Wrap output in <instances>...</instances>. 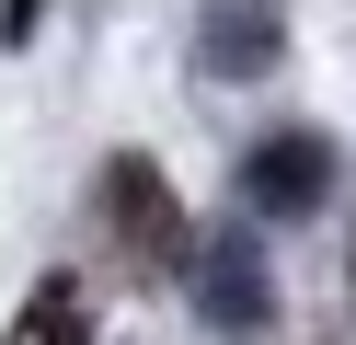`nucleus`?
Returning <instances> with one entry per match:
<instances>
[{
	"mask_svg": "<svg viewBox=\"0 0 356 345\" xmlns=\"http://www.w3.org/2000/svg\"><path fill=\"white\" fill-rule=\"evenodd\" d=\"M276 12H264V0H218L207 12V69L218 81H264V69H276Z\"/></svg>",
	"mask_w": 356,
	"mask_h": 345,
	"instance_id": "obj_4",
	"label": "nucleus"
},
{
	"mask_svg": "<svg viewBox=\"0 0 356 345\" xmlns=\"http://www.w3.org/2000/svg\"><path fill=\"white\" fill-rule=\"evenodd\" d=\"M345 276H356V242H345Z\"/></svg>",
	"mask_w": 356,
	"mask_h": 345,
	"instance_id": "obj_7",
	"label": "nucleus"
},
{
	"mask_svg": "<svg viewBox=\"0 0 356 345\" xmlns=\"http://www.w3.org/2000/svg\"><path fill=\"white\" fill-rule=\"evenodd\" d=\"M35 23H47V0H0V46H24Z\"/></svg>",
	"mask_w": 356,
	"mask_h": 345,
	"instance_id": "obj_6",
	"label": "nucleus"
},
{
	"mask_svg": "<svg viewBox=\"0 0 356 345\" xmlns=\"http://www.w3.org/2000/svg\"><path fill=\"white\" fill-rule=\"evenodd\" d=\"M0 345H92V311H81V288H70V276H47V288L12 311V334H0Z\"/></svg>",
	"mask_w": 356,
	"mask_h": 345,
	"instance_id": "obj_5",
	"label": "nucleus"
},
{
	"mask_svg": "<svg viewBox=\"0 0 356 345\" xmlns=\"http://www.w3.org/2000/svg\"><path fill=\"white\" fill-rule=\"evenodd\" d=\"M184 276H195V311H207L218 334H264V322H276V288H264L253 230H218V242H195V253H184Z\"/></svg>",
	"mask_w": 356,
	"mask_h": 345,
	"instance_id": "obj_3",
	"label": "nucleus"
},
{
	"mask_svg": "<svg viewBox=\"0 0 356 345\" xmlns=\"http://www.w3.org/2000/svg\"><path fill=\"white\" fill-rule=\"evenodd\" d=\"M104 230H115V253L138 276H184V253H195L184 207H172V184H161V161H138V150L104 161Z\"/></svg>",
	"mask_w": 356,
	"mask_h": 345,
	"instance_id": "obj_1",
	"label": "nucleus"
},
{
	"mask_svg": "<svg viewBox=\"0 0 356 345\" xmlns=\"http://www.w3.org/2000/svg\"><path fill=\"white\" fill-rule=\"evenodd\" d=\"M322 196H333V138L322 127L253 138V161H241V207H253V219H310Z\"/></svg>",
	"mask_w": 356,
	"mask_h": 345,
	"instance_id": "obj_2",
	"label": "nucleus"
}]
</instances>
